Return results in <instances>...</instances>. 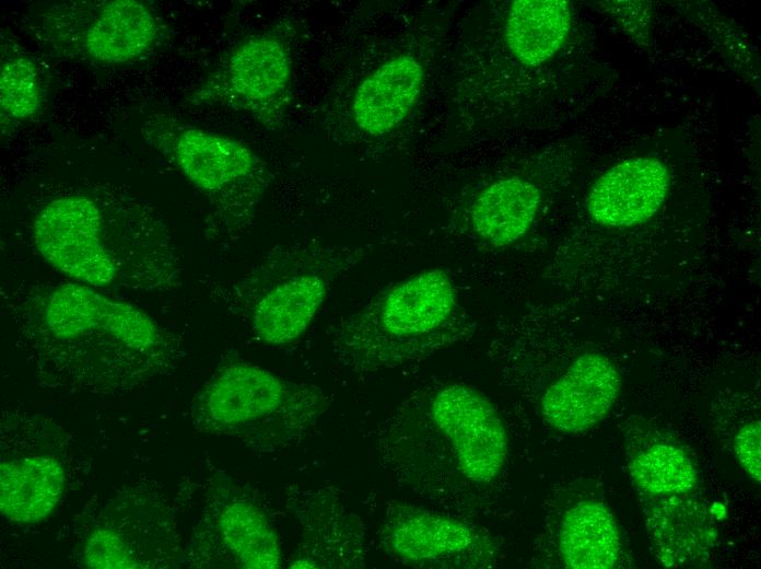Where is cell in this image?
I'll return each instance as SVG.
<instances>
[{"label": "cell", "mask_w": 761, "mask_h": 569, "mask_svg": "<svg viewBox=\"0 0 761 569\" xmlns=\"http://www.w3.org/2000/svg\"><path fill=\"white\" fill-rule=\"evenodd\" d=\"M3 303L49 387L125 395L169 374L185 353L144 310L75 281L22 284Z\"/></svg>", "instance_id": "1"}, {"label": "cell", "mask_w": 761, "mask_h": 569, "mask_svg": "<svg viewBox=\"0 0 761 569\" xmlns=\"http://www.w3.org/2000/svg\"><path fill=\"white\" fill-rule=\"evenodd\" d=\"M374 438L383 467L400 485L458 508L492 495L508 460V436L496 408L460 382L415 391Z\"/></svg>", "instance_id": "2"}, {"label": "cell", "mask_w": 761, "mask_h": 569, "mask_svg": "<svg viewBox=\"0 0 761 569\" xmlns=\"http://www.w3.org/2000/svg\"><path fill=\"white\" fill-rule=\"evenodd\" d=\"M32 240L54 269L113 295L164 293L182 284V260L160 214L103 186L46 201L34 217Z\"/></svg>", "instance_id": "3"}, {"label": "cell", "mask_w": 761, "mask_h": 569, "mask_svg": "<svg viewBox=\"0 0 761 569\" xmlns=\"http://www.w3.org/2000/svg\"><path fill=\"white\" fill-rule=\"evenodd\" d=\"M472 328L452 276L428 268L385 286L341 318L332 353L350 372L374 373L423 360Z\"/></svg>", "instance_id": "4"}, {"label": "cell", "mask_w": 761, "mask_h": 569, "mask_svg": "<svg viewBox=\"0 0 761 569\" xmlns=\"http://www.w3.org/2000/svg\"><path fill=\"white\" fill-rule=\"evenodd\" d=\"M329 408L320 386L282 378L231 350L195 395L190 418L201 433L273 453L301 442Z\"/></svg>", "instance_id": "5"}, {"label": "cell", "mask_w": 761, "mask_h": 569, "mask_svg": "<svg viewBox=\"0 0 761 569\" xmlns=\"http://www.w3.org/2000/svg\"><path fill=\"white\" fill-rule=\"evenodd\" d=\"M358 248L315 241L272 247L239 278L211 293L269 346L297 340L308 329L331 287L362 259Z\"/></svg>", "instance_id": "6"}, {"label": "cell", "mask_w": 761, "mask_h": 569, "mask_svg": "<svg viewBox=\"0 0 761 569\" xmlns=\"http://www.w3.org/2000/svg\"><path fill=\"white\" fill-rule=\"evenodd\" d=\"M142 135L210 199L224 232L250 222L269 176L248 147L162 114L148 118Z\"/></svg>", "instance_id": "7"}, {"label": "cell", "mask_w": 761, "mask_h": 569, "mask_svg": "<svg viewBox=\"0 0 761 569\" xmlns=\"http://www.w3.org/2000/svg\"><path fill=\"white\" fill-rule=\"evenodd\" d=\"M183 564L191 568H281L279 534L260 495L224 474L212 476Z\"/></svg>", "instance_id": "8"}, {"label": "cell", "mask_w": 761, "mask_h": 569, "mask_svg": "<svg viewBox=\"0 0 761 569\" xmlns=\"http://www.w3.org/2000/svg\"><path fill=\"white\" fill-rule=\"evenodd\" d=\"M36 22L37 37L57 55L99 65L144 56L160 32L153 11L137 0L58 3L39 13Z\"/></svg>", "instance_id": "9"}, {"label": "cell", "mask_w": 761, "mask_h": 569, "mask_svg": "<svg viewBox=\"0 0 761 569\" xmlns=\"http://www.w3.org/2000/svg\"><path fill=\"white\" fill-rule=\"evenodd\" d=\"M377 542L395 562L415 568H490L499 556L497 543L488 530L399 500L386 502Z\"/></svg>", "instance_id": "10"}, {"label": "cell", "mask_w": 761, "mask_h": 569, "mask_svg": "<svg viewBox=\"0 0 761 569\" xmlns=\"http://www.w3.org/2000/svg\"><path fill=\"white\" fill-rule=\"evenodd\" d=\"M108 504L92 521L81 544L82 566L98 569L167 568L183 564L175 521L164 501Z\"/></svg>", "instance_id": "11"}, {"label": "cell", "mask_w": 761, "mask_h": 569, "mask_svg": "<svg viewBox=\"0 0 761 569\" xmlns=\"http://www.w3.org/2000/svg\"><path fill=\"white\" fill-rule=\"evenodd\" d=\"M284 508L296 523L300 542L288 568H363L365 527L331 485L292 484Z\"/></svg>", "instance_id": "12"}, {"label": "cell", "mask_w": 761, "mask_h": 569, "mask_svg": "<svg viewBox=\"0 0 761 569\" xmlns=\"http://www.w3.org/2000/svg\"><path fill=\"white\" fill-rule=\"evenodd\" d=\"M292 67L285 45L269 35H256L236 46L214 79L199 92L233 107L265 115L269 105L285 100Z\"/></svg>", "instance_id": "13"}, {"label": "cell", "mask_w": 761, "mask_h": 569, "mask_svg": "<svg viewBox=\"0 0 761 569\" xmlns=\"http://www.w3.org/2000/svg\"><path fill=\"white\" fill-rule=\"evenodd\" d=\"M621 385L620 372L608 357L581 355L545 391L541 416L560 432H583L608 415Z\"/></svg>", "instance_id": "14"}, {"label": "cell", "mask_w": 761, "mask_h": 569, "mask_svg": "<svg viewBox=\"0 0 761 569\" xmlns=\"http://www.w3.org/2000/svg\"><path fill=\"white\" fill-rule=\"evenodd\" d=\"M639 495L651 546L664 566L700 567L710 560L717 545V531L703 501L690 491Z\"/></svg>", "instance_id": "15"}, {"label": "cell", "mask_w": 761, "mask_h": 569, "mask_svg": "<svg viewBox=\"0 0 761 569\" xmlns=\"http://www.w3.org/2000/svg\"><path fill=\"white\" fill-rule=\"evenodd\" d=\"M670 174L659 160L646 156L622 161L593 185L587 209L607 227H632L649 220L668 194Z\"/></svg>", "instance_id": "16"}, {"label": "cell", "mask_w": 761, "mask_h": 569, "mask_svg": "<svg viewBox=\"0 0 761 569\" xmlns=\"http://www.w3.org/2000/svg\"><path fill=\"white\" fill-rule=\"evenodd\" d=\"M423 68L410 55L389 59L358 86L352 101L356 126L372 136L393 130L414 105L423 83Z\"/></svg>", "instance_id": "17"}, {"label": "cell", "mask_w": 761, "mask_h": 569, "mask_svg": "<svg viewBox=\"0 0 761 569\" xmlns=\"http://www.w3.org/2000/svg\"><path fill=\"white\" fill-rule=\"evenodd\" d=\"M65 487V469L56 457L28 454L2 460L1 514L17 524L44 521L57 507Z\"/></svg>", "instance_id": "18"}, {"label": "cell", "mask_w": 761, "mask_h": 569, "mask_svg": "<svg viewBox=\"0 0 761 569\" xmlns=\"http://www.w3.org/2000/svg\"><path fill=\"white\" fill-rule=\"evenodd\" d=\"M558 544L563 564L572 569L614 568L621 555L616 519L597 500L578 501L564 512Z\"/></svg>", "instance_id": "19"}, {"label": "cell", "mask_w": 761, "mask_h": 569, "mask_svg": "<svg viewBox=\"0 0 761 569\" xmlns=\"http://www.w3.org/2000/svg\"><path fill=\"white\" fill-rule=\"evenodd\" d=\"M539 204L540 191L532 183L519 177L496 181L475 199L470 210L472 229L487 243L506 246L529 230Z\"/></svg>", "instance_id": "20"}, {"label": "cell", "mask_w": 761, "mask_h": 569, "mask_svg": "<svg viewBox=\"0 0 761 569\" xmlns=\"http://www.w3.org/2000/svg\"><path fill=\"white\" fill-rule=\"evenodd\" d=\"M571 27V11L564 0H516L505 26V40L524 65L539 66L563 46Z\"/></svg>", "instance_id": "21"}, {"label": "cell", "mask_w": 761, "mask_h": 569, "mask_svg": "<svg viewBox=\"0 0 761 569\" xmlns=\"http://www.w3.org/2000/svg\"><path fill=\"white\" fill-rule=\"evenodd\" d=\"M628 467L639 493H684L698 483V473L689 455L669 442H647L631 456Z\"/></svg>", "instance_id": "22"}, {"label": "cell", "mask_w": 761, "mask_h": 569, "mask_svg": "<svg viewBox=\"0 0 761 569\" xmlns=\"http://www.w3.org/2000/svg\"><path fill=\"white\" fill-rule=\"evenodd\" d=\"M40 105L42 84L34 61L22 54L5 58L0 69L1 117L27 119Z\"/></svg>", "instance_id": "23"}, {"label": "cell", "mask_w": 761, "mask_h": 569, "mask_svg": "<svg viewBox=\"0 0 761 569\" xmlns=\"http://www.w3.org/2000/svg\"><path fill=\"white\" fill-rule=\"evenodd\" d=\"M734 450L744 469L756 481L761 479V426L753 420L737 432Z\"/></svg>", "instance_id": "24"}]
</instances>
